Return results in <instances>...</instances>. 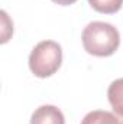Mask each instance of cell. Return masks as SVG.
Listing matches in <instances>:
<instances>
[{
  "label": "cell",
  "mask_w": 123,
  "mask_h": 124,
  "mask_svg": "<svg viewBox=\"0 0 123 124\" xmlns=\"http://www.w3.org/2000/svg\"><path fill=\"white\" fill-rule=\"evenodd\" d=\"M81 124H123V116L117 113L96 110V111H90L83 118Z\"/></svg>",
  "instance_id": "277c9868"
},
{
  "label": "cell",
  "mask_w": 123,
  "mask_h": 124,
  "mask_svg": "<svg viewBox=\"0 0 123 124\" xmlns=\"http://www.w3.org/2000/svg\"><path fill=\"white\" fill-rule=\"evenodd\" d=\"M83 46L94 56H110L120 45L119 31L106 22H91L83 31Z\"/></svg>",
  "instance_id": "6da1fadb"
},
{
  "label": "cell",
  "mask_w": 123,
  "mask_h": 124,
  "mask_svg": "<svg viewBox=\"0 0 123 124\" xmlns=\"http://www.w3.org/2000/svg\"><path fill=\"white\" fill-rule=\"evenodd\" d=\"M62 62V48L55 40L39 42L29 55V68L38 78H48L54 75Z\"/></svg>",
  "instance_id": "7a4b0ae2"
},
{
  "label": "cell",
  "mask_w": 123,
  "mask_h": 124,
  "mask_svg": "<svg viewBox=\"0 0 123 124\" xmlns=\"http://www.w3.org/2000/svg\"><path fill=\"white\" fill-rule=\"evenodd\" d=\"M52 1L57 3V4H61V6H70V4L75 3L77 0H52Z\"/></svg>",
  "instance_id": "ba28073f"
},
{
  "label": "cell",
  "mask_w": 123,
  "mask_h": 124,
  "mask_svg": "<svg viewBox=\"0 0 123 124\" xmlns=\"http://www.w3.org/2000/svg\"><path fill=\"white\" fill-rule=\"evenodd\" d=\"M90 6L98 13L113 15L119 12L123 6V0H88Z\"/></svg>",
  "instance_id": "8992f818"
},
{
  "label": "cell",
  "mask_w": 123,
  "mask_h": 124,
  "mask_svg": "<svg viewBox=\"0 0 123 124\" xmlns=\"http://www.w3.org/2000/svg\"><path fill=\"white\" fill-rule=\"evenodd\" d=\"M0 15H1V26H3V29H1V43H6L9 40V38L12 36V33H13V23H12V20L9 19V16L4 10H1Z\"/></svg>",
  "instance_id": "52a82bcc"
},
{
  "label": "cell",
  "mask_w": 123,
  "mask_h": 124,
  "mask_svg": "<svg viewBox=\"0 0 123 124\" xmlns=\"http://www.w3.org/2000/svg\"><path fill=\"white\" fill-rule=\"evenodd\" d=\"M31 124H65V118L58 107L46 104L33 111Z\"/></svg>",
  "instance_id": "3957f363"
},
{
  "label": "cell",
  "mask_w": 123,
  "mask_h": 124,
  "mask_svg": "<svg viewBox=\"0 0 123 124\" xmlns=\"http://www.w3.org/2000/svg\"><path fill=\"white\" fill-rule=\"evenodd\" d=\"M109 102L114 113L123 116V78L113 81L107 90Z\"/></svg>",
  "instance_id": "5b68a950"
}]
</instances>
